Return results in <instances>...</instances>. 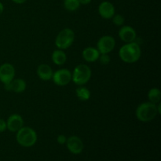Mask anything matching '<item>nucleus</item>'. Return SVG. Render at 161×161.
Instances as JSON below:
<instances>
[{"mask_svg": "<svg viewBox=\"0 0 161 161\" xmlns=\"http://www.w3.org/2000/svg\"><path fill=\"white\" fill-rule=\"evenodd\" d=\"M142 55L141 47L138 42L125 43L119 50V56L122 61L127 64H134L140 59Z\"/></svg>", "mask_w": 161, "mask_h": 161, "instance_id": "nucleus-1", "label": "nucleus"}, {"mask_svg": "<svg viewBox=\"0 0 161 161\" xmlns=\"http://www.w3.org/2000/svg\"><path fill=\"white\" fill-rule=\"evenodd\" d=\"M137 119L141 122L147 123L153 120L159 115L156 104L150 102L141 103L135 111Z\"/></svg>", "mask_w": 161, "mask_h": 161, "instance_id": "nucleus-2", "label": "nucleus"}, {"mask_svg": "<svg viewBox=\"0 0 161 161\" xmlns=\"http://www.w3.org/2000/svg\"><path fill=\"white\" fill-rule=\"evenodd\" d=\"M16 133V140L17 143L23 147H31L37 142V133L34 129L30 127L23 126Z\"/></svg>", "mask_w": 161, "mask_h": 161, "instance_id": "nucleus-3", "label": "nucleus"}, {"mask_svg": "<svg viewBox=\"0 0 161 161\" xmlns=\"http://www.w3.org/2000/svg\"><path fill=\"white\" fill-rule=\"evenodd\" d=\"M92 75L91 68L86 64H80L72 72V81L77 86H83L90 81Z\"/></svg>", "mask_w": 161, "mask_h": 161, "instance_id": "nucleus-4", "label": "nucleus"}, {"mask_svg": "<svg viewBox=\"0 0 161 161\" xmlns=\"http://www.w3.org/2000/svg\"><path fill=\"white\" fill-rule=\"evenodd\" d=\"M75 41V32L69 28L61 30L55 39V46L60 50H66L73 44Z\"/></svg>", "mask_w": 161, "mask_h": 161, "instance_id": "nucleus-5", "label": "nucleus"}, {"mask_svg": "<svg viewBox=\"0 0 161 161\" xmlns=\"http://www.w3.org/2000/svg\"><path fill=\"white\" fill-rule=\"evenodd\" d=\"M51 80L57 86H66L72 81V72L67 69H58L53 72Z\"/></svg>", "mask_w": 161, "mask_h": 161, "instance_id": "nucleus-6", "label": "nucleus"}, {"mask_svg": "<svg viewBox=\"0 0 161 161\" xmlns=\"http://www.w3.org/2000/svg\"><path fill=\"white\" fill-rule=\"evenodd\" d=\"M115 47H116V40L112 36H104L98 39L96 48L102 54V53H109L114 50Z\"/></svg>", "mask_w": 161, "mask_h": 161, "instance_id": "nucleus-7", "label": "nucleus"}, {"mask_svg": "<svg viewBox=\"0 0 161 161\" xmlns=\"http://www.w3.org/2000/svg\"><path fill=\"white\" fill-rule=\"evenodd\" d=\"M15 68L10 63H4L0 65V82L3 84L9 83L15 78Z\"/></svg>", "mask_w": 161, "mask_h": 161, "instance_id": "nucleus-8", "label": "nucleus"}, {"mask_svg": "<svg viewBox=\"0 0 161 161\" xmlns=\"http://www.w3.org/2000/svg\"><path fill=\"white\" fill-rule=\"evenodd\" d=\"M65 144L69 152L75 155L81 153L84 148V145H83L81 138L76 135H72V136L69 137Z\"/></svg>", "mask_w": 161, "mask_h": 161, "instance_id": "nucleus-9", "label": "nucleus"}, {"mask_svg": "<svg viewBox=\"0 0 161 161\" xmlns=\"http://www.w3.org/2000/svg\"><path fill=\"white\" fill-rule=\"evenodd\" d=\"M119 37L125 43L135 42L137 38V32L134 28L129 25H123L119 30Z\"/></svg>", "mask_w": 161, "mask_h": 161, "instance_id": "nucleus-10", "label": "nucleus"}, {"mask_svg": "<svg viewBox=\"0 0 161 161\" xmlns=\"http://www.w3.org/2000/svg\"><path fill=\"white\" fill-rule=\"evenodd\" d=\"M27 83L25 80L20 78H14L9 83L4 84V88L7 91H13L17 94H20L26 90Z\"/></svg>", "mask_w": 161, "mask_h": 161, "instance_id": "nucleus-11", "label": "nucleus"}, {"mask_svg": "<svg viewBox=\"0 0 161 161\" xmlns=\"http://www.w3.org/2000/svg\"><path fill=\"white\" fill-rule=\"evenodd\" d=\"M7 130L11 132H17L24 126V119L20 115L12 114L6 120Z\"/></svg>", "mask_w": 161, "mask_h": 161, "instance_id": "nucleus-12", "label": "nucleus"}, {"mask_svg": "<svg viewBox=\"0 0 161 161\" xmlns=\"http://www.w3.org/2000/svg\"><path fill=\"white\" fill-rule=\"evenodd\" d=\"M98 14L103 19L110 20L115 15L114 6L108 1L102 2L98 6Z\"/></svg>", "mask_w": 161, "mask_h": 161, "instance_id": "nucleus-13", "label": "nucleus"}, {"mask_svg": "<svg viewBox=\"0 0 161 161\" xmlns=\"http://www.w3.org/2000/svg\"><path fill=\"white\" fill-rule=\"evenodd\" d=\"M100 54L101 53H99L96 47H86V48L83 49V52H82V56H83L84 61L89 63H93L97 61L98 60Z\"/></svg>", "mask_w": 161, "mask_h": 161, "instance_id": "nucleus-14", "label": "nucleus"}, {"mask_svg": "<svg viewBox=\"0 0 161 161\" xmlns=\"http://www.w3.org/2000/svg\"><path fill=\"white\" fill-rule=\"evenodd\" d=\"M36 72H37V75L41 80L49 81V80H51L53 71L52 68L48 64H41L38 66Z\"/></svg>", "mask_w": 161, "mask_h": 161, "instance_id": "nucleus-15", "label": "nucleus"}, {"mask_svg": "<svg viewBox=\"0 0 161 161\" xmlns=\"http://www.w3.org/2000/svg\"><path fill=\"white\" fill-rule=\"evenodd\" d=\"M51 59L53 64L61 66L65 64L66 61H67V55L64 50L58 49V50H55L53 51L51 55Z\"/></svg>", "mask_w": 161, "mask_h": 161, "instance_id": "nucleus-16", "label": "nucleus"}, {"mask_svg": "<svg viewBox=\"0 0 161 161\" xmlns=\"http://www.w3.org/2000/svg\"><path fill=\"white\" fill-rule=\"evenodd\" d=\"M75 94H76V97H78L79 100L83 101V102L88 101L91 98V96L90 90L83 86H79V87L76 88V90H75Z\"/></svg>", "mask_w": 161, "mask_h": 161, "instance_id": "nucleus-17", "label": "nucleus"}, {"mask_svg": "<svg viewBox=\"0 0 161 161\" xmlns=\"http://www.w3.org/2000/svg\"><path fill=\"white\" fill-rule=\"evenodd\" d=\"M148 98H149V102L156 104V105L160 103L161 100L160 90L157 87L151 88L148 92Z\"/></svg>", "mask_w": 161, "mask_h": 161, "instance_id": "nucleus-18", "label": "nucleus"}, {"mask_svg": "<svg viewBox=\"0 0 161 161\" xmlns=\"http://www.w3.org/2000/svg\"><path fill=\"white\" fill-rule=\"evenodd\" d=\"M80 2L79 0H64V6L66 10L69 12L76 11L80 8Z\"/></svg>", "mask_w": 161, "mask_h": 161, "instance_id": "nucleus-19", "label": "nucleus"}, {"mask_svg": "<svg viewBox=\"0 0 161 161\" xmlns=\"http://www.w3.org/2000/svg\"><path fill=\"white\" fill-rule=\"evenodd\" d=\"M112 20L116 26H123L124 21H125V19H124V16H122L121 14H115V15L112 17Z\"/></svg>", "mask_w": 161, "mask_h": 161, "instance_id": "nucleus-20", "label": "nucleus"}, {"mask_svg": "<svg viewBox=\"0 0 161 161\" xmlns=\"http://www.w3.org/2000/svg\"><path fill=\"white\" fill-rule=\"evenodd\" d=\"M98 60L99 61H100L101 64H103V65H106V64H108L110 63V61H111V58H110V56L108 55V53H102V54H100V56H99Z\"/></svg>", "mask_w": 161, "mask_h": 161, "instance_id": "nucleus-21", "label": "nucleus"}, {"mask_svg": "<svg viewBox=\"0 0 161 161\" xmlns=\"http://www.w3.org/2000/svg\"><path fill=\"white\" fill-rule=\"evenodd\" d=\"M66 141H67V138H66V136L64 135H59L58 136V138H57V142L60 145L65 144Z\"/></svg>", "mask_w": 161, "mask_h": 161, "instance_id": "nucleus-22", "label": "nucleus"}, {"mask_svg": "<svg viewBox=\"0 0 161 161\" xmlns=\"http://www.w3.org/2000/svg\"><path fill=\"white\" fill-rule=\"evenodd\" d=\"M7 130V126H6V121L5 119L0 118V133L5 132Z\"/></svg>", "mask_w": 161, "mask_h": 161, "instance_id": "nucleus-23", "label": "nucleus"}, {"mask_svg": "<svg viewBox=\"0 0 161 161\" xmlns=\"http://www.w3.org/2000/svg\"><path fill=\"white\" fill-rule=\"evenodd\" d=\"M80 5H88L91 3V0H79Z\"/></svg>", "mask_w": 161, "mask_h": 161, "instance_id": "nucleus-24", "label": "nucleus"}, {"mask_svg": "<svg viewBox=\"0 0 161 161\" xmlns=\"http://www.w3.org/2000/svg\"><path fill=\"white\" fill-rule=\"evenodd\" d=\"M14 3H17V4H23L25 3L27 0H12Z\"/></svg>", "mask_w": 161, "mask_h": 161, "instance_id": "nucleus-25", "label": "nucleus"}, {"mask_svg": "<svg viewBox=\"0 0 161 161\" xmlns=\"http://www.w3.org/2000/svg\"><path fill=\"white\" fill-rule=\"evenodd\" d=\"M3 11H4V6H3V3L0 2V15H1L3 13Z\"/></svg>", "mask_w": 161, "mask_h": 161, "instance_id": "nucleus-26", "label": "nucleus"}, {"mask_svg": "<svg viewBox=\"0 0 161 161\" xmlns=\"http://www.w3.org/2000/svg\"><path fill=\"white\" fill-rule=\"evenodd\" d=\"M141 161H144V160H141Z\"/></svg>", "mask_w": 161, "mask_h": 161, "instance_id": "nucleus-27", "label": "nucleus"}]
</instances>
